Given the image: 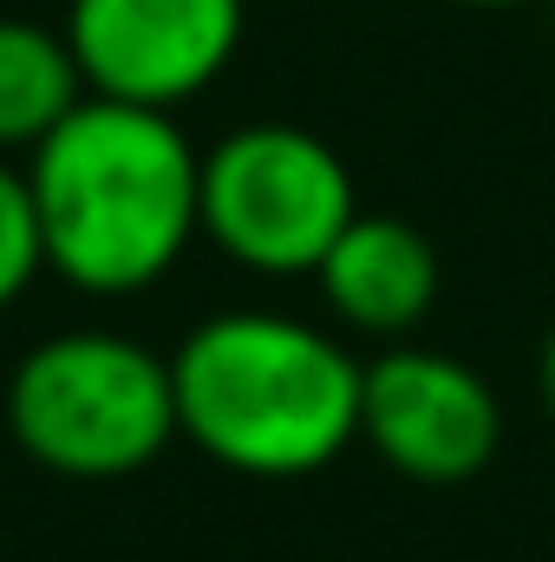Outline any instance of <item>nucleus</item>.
<instances>
[{
	"label": "nucleus",
	"mask_w": 555,
	"mask_h": 562,
	"mask_svg": "<svg viewBox=\"0 0 555 562\" xmlns=\"http://www.w3.org/2000/svg\"><path fill=\"white\" fill-rule=\"evenodd\" d=\"M7 431L53 477H138L177 438L170 353L112 327L46 334L7 380Z\"/></svg>",
	"instance_id": "3"
},
{
	"label": "nucleus",
	"mask_w": 555,
	"mask_h": 562,
	"mask_svg": "<svg viewBox=\"0 0 555 562\" xmlns=\"http://www.w3.org/2000/svg\"><path fill=\"white\" fill-rule=\"evenodd\" d=\"M86 99V72L66 46V26L0 20V150H33Z\"/></svg>",
	"instance_id": "8"
},
{
	"label": "nucleus",
	"mask_w": 555,
	"mask_h": 562,
	"mask_svg": "<svg viewBox=\"0 0 555 562\" xmlns=\"http://www.w3.org/2000/svg\"><path fill=\"white\" fill-rule=\"evenodd\" d=\"M203 236L249 276H314L333 236L360 216L347 157L301 125H242L203 150Z\"/></svg>",
	"instance_id": "4"
},
{
	"label": "nucleus",
	"mask_w": 555,
	"mask_h": 562,
	"mask_svg": "<svg viewBox=\"0 0 555 562\" xmlns=\"http://www.w3.org/2000/svg\"><path fill=\"white\" fill-rule=\"evenodd\" d=\"M314 288L340 327H360L373 340H406L438 307L444 269H438V249L424 243V229L360 210L320 256Z\"/></svg>",
	"instance_id": "7"
},
{
	"label": "nucleus",
	"mask_w": 555,
	"mask_h": 562,
	"mask_svg": "<svg viewBox=\"0 0 555 562\" xmlns=\"http://www.w3.org/2000/svg\"><path fill=\"white\" fill-rule=\"evenodd\" d=\"M536 393H543V413L555 419V327L543 334V353H536Z\"/></svg>",
	"instance_id": "10"
},
{
	"label": "nucleus",
	"mask_w": 555,
	"mask_h": 562,
	"mask_svg": "<svg viewBox=\"0 0 555 562\" xmlns=\"http://www.w3.org/2000/svg\"><path fill=\"white\" fill-rule=\"evenodd\" d=\"M457 7H530V0H457Z\"/></svg>",
	"instance_id": "11"
},
{
	"label": "nucleus",
	"mask_w": 555,
	"mask_h": 562,
	"mask_svg": "<svg viewBox=\"0 0 555 562\" xmlns=\"http://www.w3.org/2000/svg\"><path fill=\"white\" fill-rule=\"evenodd\" d=\"M39 269H46V256H39V223H33L26 170H13L0 157V307H13Z\"/></svg>",
	"instance_id": "9"
},
{
	"label": "nucleus",
	"mask_w": 555,
	"mask_h": 562,
	"mask_svg": "<svg viewBox=\"0 0 555 562\" xmlns=\"http://www.w3.org/2000/svg\"><path fill=\"white\" fill-rule=\"evenodd\" d=\"M177 438L236 477H314L360 445V360L294 314H209L170 353Z\"/></svg>",
	"instance_id": "2"
},
{
	"label": "nucleus",
	"mask_w": 555,
	"mask_h": 562,
	"mask_svg": "<svg viewBox=\"0 0 555 562\" xmlns=\"http://www.w3.org/2000/svg\"><path fill=\"white\" fill-rule=\"evenodd\" d=\"M360 445L412 484H471L503 445V406L471 360L399 340L360 360Z\"/></svg>",
	"instance_id": "6"
},
{
	"label": "nucleus",
	"mask_w": 555,
	"mask_h": 562,
	"mask_svg": "<svg viewBox=\"0 0 555 562\" xmlns=\"http://www.w3.org/2000/svg\"><path fill=\"white\" fill-rule=\"evenodd\" d=\"M249 0H72L66 46L86 92L177 112L209 92L242 53Z\"/></svg>",
	"instance_id": "5"
},
{
	"label": "nucleus",
	"mask_w": 555,
	"mask_h": 562,
	"mask_svg": "<svg viewBox=\"0 0 555 562\" xmlns=\"http://www.w3.org/2000/svg\"><path fill=\"white\" fill-rule=\"evenodd\" d=\"M203 150L177 112L86 92L26 150L46 269L86 294H144L203 236Z\"/></svg>",
	"instance_id": "1"
}]
</instances>
